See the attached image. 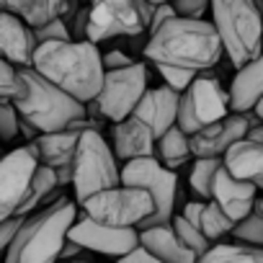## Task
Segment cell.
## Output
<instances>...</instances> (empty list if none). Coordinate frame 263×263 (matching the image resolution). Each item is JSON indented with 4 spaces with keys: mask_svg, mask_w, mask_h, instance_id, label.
Listing matches in <instances>:
<instances>
[{
    "mask_svg": "<svg viewBox=\"0 0 263 263\" xmlns=\"http://www.w3.org/2000/svg\"><path fill=\"white\" fill-rule=\"evenodd\" d=\"M85 217L106 227H140L153 214V199L147 191L116 183L111 189L96 191L83 204Z\"/></svg>",
    "mask_w": 263,
    "mask_h": 263,
    "instance_id": "9c48e42d",
    "label": "cell"
},
{
    "mask_svg": "<svg viewBox=\"0 0 263 263\" xmlns=\"http://www.w3.org/2000/svg\"><path fill=\"white\" fill-rule=\"evenodd\" d=\"M21 219H24V217H11V219H3V222H0V253L8 250V245H11L16 230L21 227Z\"/></svg>",
    "mask_w": 263,
    "mask_h": 263,
    "instance_id": "8d00e7d4",
    "label": "cell"
},
{
    "mask_svg": "<svg viewBox=\"0 0 263 263\" xmlns=\"http://www.w3.org/2000/svg\"><path fill=\"white\" fill-rule=\"evenodd\" d=\"M260 124V119L253 111H242V114H227L219 121H212L206 126H201L199 132L189 135V147L194 158H222V153L245 137L248 126Z\"/></svg>",
    "mask_w": 263,
    "mask_h": 263,
    "instance_id": "9a60e30c",
    "label": "cell"
},
{
    "mask_svg": "<svg viewBox=\"0 0 263 263\" xmlns=\"http://www.w3.org/2000/svg\"><path fill=\"white\" fill-rule=\"evenodd\" d=\"M18 93L11 103L36 135L57 132L78 119H85V103L67 96L62 88L42 78L34 67H18Z\"/></svg>",
    "mask_w": 263,
    "mask_h": 263,
    "instance_id": "277c9868",
    "label": "cell"
},
{
    "mask_svg": "<svg viewBox=\"0 0 263 263\" xmlns=\"http://www.w3.org/2000/svg\"><path fill=\"white\" fill-rule=\"evenodd\" d=\"M39 165L34 142L18 145L0 158V222L18 217V209L26 199L31 176Z\"/></svg>",
    "mask_w": 263,
    "mask_h": 263,
    "instance_id": "7c38bea8",
    "label": "cell"
},
{
    "mask_svg": "<svg viewBox=\"0 0 263 263\" xmlns=\"http://www.w3.org/2000/svg\"><path fill=\"white\" fill-rule=\"evenodd\" d=\"M67 240H72L83 250L121 258L137 248V230L135 227H106L83 214V217H75V222L70 224Z\"/></svg>",
    "mask_w": 263,
    "mask_h": 263,
    "instance_id": "5bb4252c",
    "label": "cell"
},
{
    "mask_svg": "<svg viewBox=\"0 0 263 263\" xmlns=\"http://www.w3.org/2000/svg\"><path fill=\"white\" fill-rule=\"evenodd\" d=\"M219 163L232 178L250 181L258 189L263 186V145L242 137L222 153Z\"/></svg>",
    "mask_w": 263,
    "mask_h": 263,
    "instance_id": "ffe728a7",
    "label": "cell"
},
{
    "mask_svg": "<svg viewBox=\"0 0 263 263\" xmlns=\"http://www.w3.org/2000/svg\"><path fill=\"white\" fill-rule=\"evenodd\" d=\"M31 67L80 103L93 101L103 80L98 44L85 42V39L36 44L31 54Z\"/></svg>",
    "mask_w": 263,
    "mask_h": 263,
    "instance_id": "7a4b0ae2",
    "label": "cell"
},
{
    "mask_svg": "<svg viewBox=\"0 0 263 263\" xmlns=\"http://www.w3.org/2000/svg\"><path fill=\"white\" fill-rule=\"evenodd\" d=\"M103 124L93 121V119H78L72 124H67L65 129L57 132H47V135H36L31 142L36 147V158L39 165H47L54 171L57 186H70L72 178V158H75V147H78V137L83 129H101Z\"/></svg>",
    "mask_w": 263,
    "mask_h": 263,
    "instance_id": "4fadbf2b",
    "label": "cell"
},
{
    "mask_svg": "<svg viewBox=\"0 0 263 263\" xmlns=\"http://www.w3.org/2000/svg\"><path fill=\"white\" fill-rule=\"evenodd\" d=\"M232 224H235V222H232L212 199L201 204V214H199L196 227H199V232H201L209 242H219L222 237H227L230 230H232Z\"/></svg>",
    "mask_w": 263,
    "mask_h": 263,
    "instance_id": "83f0119b",
    "label": "cell"
},
{
    "mask_svg": "<svg viewBox=\"0 0 263 263\" xmlns=\"http://www.w3.org/2000/svg\"><path fill=\"white\" fill-rule=\"evenodd\" d=\"M101 65H103V70H119V67H126V65H132V60L124 54V52H108V54H101Z\"/></svg>",
    "mask_w": 263,
    "mask_h": 263,
    "instance_id": "74e56055",
    "label": "cell"
},
{
    "mask_svg": "<svg viewBox=\"0 0 263 263\" xmlns=\"http://www.w3.org/2000/svg\"><path fill=\"white\" fill-rule=\"evenodd\" d=\"M176 8V16L183 18H204L209 11V0H173L171 3Z\"/></svg>",
    "mask_w": 263,
    "mask_h": 263,
    "instance_id": "e575fe53",
    "label": "cell"
},
{
    "mask_svg": "<svg viewBox=\"0 0 263 263\" xmlns=\"http://www.w3.org/2000/svg\"><path fill=\"white\" fill-rule=\"evenodd\" d=\"M158 67V75L163 78V85H168V88H173L176 93H183L191 83H194V78L199 75V72H194V70H183V67H171V65H155Z\"/></svg>",
    "mask_w": 263,
    "mask_h": 263,
    "instance_id": "4dcf8cb0",
    "label": "cell"
},
{
    "mask_svg": "<svg viewBox=\"0 0 263 263\" xmlns=\"http://www.w3.org/2000/svg\"><path fill=\"white\" fill-rule=\"evenodd\" d=\"M150 6H158V3H173V0H147Z\"/></svg>",
    "mask_w": 263,
    "mask_h": 263,
    "instance_id": "60d3db41",
    "label": "cell"
},
{
    "mask_svg": "<svg viewBox=\"0 0 263 263\" xmlns=\"http://www.w3.org/2000/svg\"><path fill=\"white\" fill-rule=\"evenodd\" d=\"M70 263H90V260H83V258H78V260H70Z\"/></svg>",
    "mask_w": 263,
    "mask_h": 263,
    "instance_id": "b9f144b4",
    "label": "cell"
},
{
    "mask_svg": "<svg viewBox=\"0 0 263 263\" xmlns=\"http://www.w3.org/2000/svg\"><path fill=\"white\" fill-rule=\"evenodd\" d=\"M173 16H176V8H173L171 3H158V6H153L150 21H147V31H155L160 24H165V21L173 18Z\"/></svg>",
    "mask_w": 263,
    "mask_h": 263,
    "instance_id": "d590c367",
    "label": "cell"
},
{
    "mask_svg": "<svg viewBox=\"0 0 263 263\" xmlns=\"http://www.w3.org/2000/svg\"><path fill=\"white\" fill-rule=\"evenodd\" d=\"M18 111L11 101H0V142H13L18 137Z\"/></svg>",
    "mask_w": 263,
    "mask_h": 263,
    "instance_id": "1f68e13d",
    "label": "cell"
},
{
    "mask_svg": "<svg viewBox=\"0 0 263 263\" xmlns=\"http://www.w3.org/2000/svg\"><path fill=\"white\" fill-rule=\"evenodd\" d=\"M153 158H155L163 168H168V171L183 168V165L194 158V155H191V147H189V135H186V132H181L178 126L165 129L163 135L155 140V153H153Z\"/></svg>",
    "mask_w": 263,
    "mask_h": 263,
    "instance_id": "cb8c5ba5",
    "label": "cell"
},
{
    "mask_svg": "<svg viewBox=\"0 0 263 263\" xmlns=\"http://www.w3.org/2000/svg\"><path fill=\"white\" fill-rule=\"evenodd\" d=\"M219 158H194V168H191V176H189V183H191V191L201 199V201H209V189H212V178L219 168Z\"/></svg>",
    "mask_w": 263,
    "mask_h": 263,
    "instance_id": "f1b7e54d",
    "label": "cell"
},
{
    "mask_svg": "<svg viewBox=\"0 0 263 263\" xmlns=\"http://www.w3.org/2000/svg\"><path fill=\"white\" fill-rule=\"evenodd\" d=\"M18 67L0 57V101H13V96L18 93Z\"/></svg>",
    "mask_w": 263,
    "mask_h": 263,
    "instance_id": "836d02e7",
    "label": "cell"
},
{
    "mask_svg": "<svg viewBox=\"0 0 263 263\" xmlns=\"http://www.w3.org/2000/svg\"><path fill=\"white\" fill-rule=\"evenodd\" d=\"M0 145H3V142H0Z\"/></svg>",
    "mask_w": 263,
    "mask_h": 263,
    "instance_id": "ee69618b",
    "label": "cell"
},
{
    "mask_svg": "<svg viewBox=\"0 0 263 263\" xmlns=\"http://www.w3.org/2000/svg\"><path fill=\"white\" fill-rule=\"evenodd\" d=\"M80 253H83V248H80V245H75L72 240H65V245H62V250H60V263L78 260V258H80Z\"/></svg>",
    "mask_w": 263,
    "mask_h": 263,
    "instance_id": "ab89813d",
    "label": "cell"
},
{
    "mask_svg": "<svg viewBox=\"0 0 263 263\" xmlns=\"http://www.w3.org/2000/svg\"><path fill=\"white\" fill-rule=\"evenodd\" d=\"M178 101H181V93H176L173 88L168 85H158V88H147L142 93V98L137 101L132 116L142 119L150 132L155 135V140L163 135L165 129L176 126V116H178Z\"/></svg>",
    "mask_w": 263,
    "mask_h": 263,
    "instance_id": "e0dca14e",
    "label": "cell"
},
{
    "mask_svg": "<svg viewBox=\"0 0 263 263\" xmlns=\"http://www.w3.org/2000/svg\"><path fill=\"white\" fill-rule=\"evenodd\" d=\"M36 49L34 29L18 16L0 11V57L13 67H31V54Z\"/></svg>",
    "mask_w": 263,
    "mask_h": 263,
    "instance_id": "ac0fdd59",
    "label": "cell"
},
{
    "mask_svg": "<svg viewBox=\"0 0 263 263\" xmlns=\"http://www.w3.org/2000/svg\"><path fill=\"white\" fill-rule=\"evenodd\" d=\"M137 245L147 250L153 258H158L160 263H196V255L178 240L171 222L137 230Z\"/></svg>",
    "mask_w": 263,
    "mask_h": 263,
    "instance_id": "44dd1931",
    "label": "cell"
},
{
    "mask_svg": "<svg viewBox=\"0 0 263 263\" xmlns=\"http://www.w3.org/2000/svg\"><path fill=\"white\" fill-rule=\"evenodd\" d=\"M258 3H260V0H258Z\"/></svg>",
    "mask_w": 263,
    "mask_h": 263,
    "instance_id": "7bdbcfd3",
    "label": "cell"
},
{
    "mask_svg": "<svg viewBox=\"0 0 263 263\" xmlns=\"http://www.w3.org/2000/svg\"><path fill=\"white\" fill-rule=\"evenodd\" d=\"M119 183L124 186H135L150 194L153 199V214L137 227H158V224H168L171 217L176 214L178 199H183V191L178 186V173L163 168L153 155L150 158H135L126 160L119 168Z\"/></svg>",
    "mask_w": 263,
    "mask_h": 263,
    "instance_id": "52a82bcc",
    "label": "cell"
},
{
    "mask_svg": "<svg viewBox=\"0 0 263 263\" xmlns=\"http://www.w3.org/2000/svg\"><path fill=\"white\" fill-rule=\"evenodd\" d=\"M116 263H160V260H158V258H153L147 250H142V248L137 245L135 250H129L126 255L116 258Z\"/></svg>",
    "mask_w": 263,
    "mask_h": 263,
    "instance_id": "f35d334b",
    "label": "cell"
},
{
    "mask_svg": "<svg viewBox=\"0 0 263 263\" xmlns=\"http://www.w3.org/2000/svg\"><path fill=\"white\" fill-rule=\"evenodd\" d=\"M111 153L116 160L126 163L135 158H150L155 153V135L150 126L137 119V116H126L114 124V145Z\"/></svg>",
    "mask_w": 263,
    "mask_h": 263,
    "instance_id": "d6986e66",
    "label": "cell"
},
{
    "mask_svg": "<svg viewBox=\"0 0 263 263\" xmlns=\"http://www.w3.org/2000/svg\"><path fill=\"white\" fill-rule=\"evenodd\" d=\"M147 29V18L135 0H90L85 42H106L116 36H140Z\"/></svg>",
    "mask_w": 263,
    "mask_h": 263,
    "instance_id": "8fae6325",
    "label": "cell"
},
{
    "mask_svg": "<svg viewBox=\"0 0 263 263\" xmlns=\"http://www.w3.org/2000/svg\"><path fill=\"white\" fill-rule=\"evenodd\" d=\"M230 235L235 237V242L240 245H250V248H263V201L260 196H255L253 209L237 219L230 230Z\"/></svg>",
    "mask_w": 263,
    "mask_h": 263,
    "instance_id": "4316f807",
    "label": "cell"
},
{
    "mask_svg": "<svg viewBox=\"0 0 263 263\" xmlns=\"http://www.w3.org/2000/svg\"><path fill=\"white\" fill-rule=\"evenodd\" d=\"M145 90H147V67L142 62H132L119 70H103V80L96 98L85 103V116L93 121L116 124L132 116Z\"/></svg>",
    "mask_w": 263,
    "mask_h": 263,
    "instance_id": "ba28073f",
    "label": "cell"
},
{
    "mask_svg": "<svg viewBox=\"0 0 263 263\" xmlns=\"http://www.w3.org/2000/svg\"><path fill=\"white\" fill-rule=\"evenodd\" d=\"M34 39H36V44H42V42H67V39H72V36H70L67 24L57 16V18L47 21L44 26L34 29Z\"/></svg>",
    "mask_w": 263,
    "mask_h": 263,
    "instance_id": "d6a6232c",
    "label": "cell"
},
{
    "mask_svg": "<svg viewBox=\"0 0 263 263\" xmlns=\"http://www.w3.org/2000/svg\"><path fill=\"white\" fill-rule=\"evenodd\" d=\"M212 26L219 36L222 54L232 67L260 57V8L258 0H209Z\"/></svg>",
    "mask_w": 263,
    "mask_h": 263,
    "instance_id": "5b68a950",
    "label": "cell"
},
{
    "mask_svg": "<svg viewBox=\"0 0 263 263\" xmlns=\"http://www.w3.org/2000/svg\"><path fill=\"white\" fill-rule=\"evenodd\" d=\"M57 178H54V171L47 168V165H36L34 176H31V183H29V191H26V199L18 209V217H26L31 212H36L39 206H47L52 204V196L57 191Z\"/></svg>",
    "mask_w": 263,
    "mask_h": 263,
    "instance_id": "d4e9b609",
    "label": "cell"
},
{
    "mask_svg": "<svg viewBox=\"0 0 263 263\" xmlns=\"http://www.w3.org/2000/svg\"><path fill=\"white\" fill-rule=\"evenodd\" d=\"M227 114H230L227 90L206 70V72H199L194 78V83L181 93L176 126L181 132H186V135H194V132H199L201 126H206L212 121H219Z\"/></svg>",
    "mask_w": 263,
    "mask_h": 263,
    "instance_id": "30bf717a",
    "label": "cell"
},
{
    "mask_svg": "<svg viewBox=\"0 0 263 263\" xmlns=\"http://www.w3.org/2000/svg\"><path fill=\"white\" fill-rule=\"evenodd\" d=\"M65 8H67V0H0V11L18 16L31 29H39L47 21L62 16Z\"/></svg>",
    "mask_w": 263,
    "mask_h": 263,
    "instance_id": "603a6c76",
    "label": "cell"
},
{
    "mask_svg": "<svg viewBox=\"0 0 263 263\" xmlns=\"http://www.w3.org/2000/svg\"><path fill=\"white\" fill-rule=\"evenodd\" d=\"M119 160L111 153V145L101 135V129H83L78 137L75 158H72V194L80 206L96 191L111 189L119 183Z\"/></svg>",
    "mask_w": 263,
    "mask_h": 263,
    "instance_id": "8992f818",
    "label": "cell"
},
{
    "mask_svg": "<svg viewBox=\"0 0 263 263\" xmlns=\"http://www.w3.org/2000/svg\"><path fill=\"white\" fill-rule=\"evenodd\" d=\"M196 263H263V248H250L240 242H212Z\"/></svg>",
    "mask_w": 263,
    "mask_h": 263,
    "instance_id": "484cf974",
    "label": "cell"
},
{
    "mask_svg": "<svg viewBox=\"0 0 263 263\" xmlns=\"http://www.w3.org/2000/svg\"><path fill=\"white\" fill-rule=\"evenodd\" d=\"M145 57L155 65L183 67L194 72L214 70L222 60L219 36L206 18H183L173 16L150 31L145 44Z\"/></svg>",
    "mask_w": 263,
    "mask_h": 263,
    "instance_id": "6da1fadb",
    "label": "cell"
},
{
    "mask_svg": "<svg viewBox=\"0 0 263 263\" xmlns=\"http://www.w3.org/2000/svg\"><path fill=\"white\" fill-rule=\"evenodd\" d=\"M75 217L78 204L70 199L52 201L26 214L6 250V263H60V250Z\"/></svg>",
    "mask_w": 263,
    "mask_h": 263,
    "instance_id": "3957f363",
    "label": "cell"
},
{
    "mask_svg": "<svg viewBox=\"0 0 263 263\" xmlns=\"http://www.w3.org/2000/svg\"><path fill=\"white\" fill-rule=\"evenodd\" d=\"M258 196V186H253L250 181H240V178H232L222 165L217 168L214 178H212V189H209V199L232 219H242L250 209H253V201Z\"/></svg>",
    "mask_w": 263,
    "mask_h": 263,
    "instance_id": "2e32d148",
    "label": "cell"
},
{
    "mask_svg": "<svg viewBox=\"0 0 263 263\" xmlns=\"http://www.w3.org/2000/svg\"><path fill=\"white\" fill-rule=\"evenodd\" d=\"M260 93H263V60L255 57L248 65L237 67L227 90V106L232 114L250 111L260 101Z\"/></svg>",
    "mask_w": 263,
    "mask_h": 263,
    "instance_id": "7402d4cb",
    "label": "cell"
},
{
    "mask_svg": "<svg viewBox=\"0 0 263 263\" xmlns=\"http://www.w3.org/2000/svg\"><path fill=\"white\" fill-rule=\"evenodd\" d=\"M171 227H173V232L178 235V240H181V242H183L196 258L212 245V242L199 232V227H194L191 222H186L181 214H173V217H171Z\"/></svg>",
    "mask_w": 263,
    "mask_h": 263,
    "instance_id": "f546056e",
    "label": "cell"
}]
</instances>
